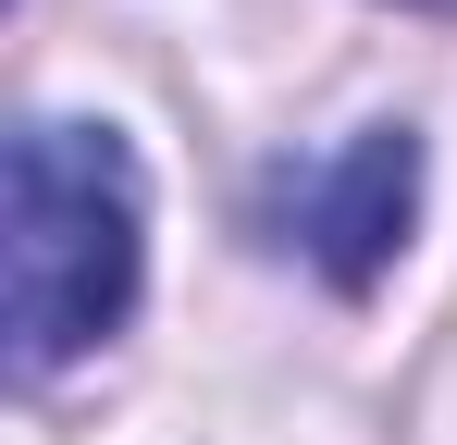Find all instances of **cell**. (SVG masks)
I'll use <instances>...</instances> for the list:
<instances>
[{
	"instance_id": "6da1fadb",
	"label": "cell",
	"mask_w": 457,
	"mask_h": 445,
	"mask_svg": "<svg viewBox=\"0 0 457 445\" xmlns=\"http://www.w3.org/2000/svg\"><path fill=\"white\" fill-rule=\"evenodd\" d=\"M149 211H137V161L99 124H25L12 137V371L87 359L124 309H137Z\"/></svg>"
},
{
	"instance_id": "7a4b0ae2",
	"label": "cell",
	"mask_w": 457,
	"mask_h": 445,
	"mask_svg": "<svg viewBox=\"0 0 457 445\" xmlns=\"http://www.w3.org/2000/svg\"><path fill=\"white\" fill-rule=\"evenodd\" d=\"M408 211H420V148L408 124H371V137H346L334 161H309L272 186V235L309 248L334 285H371L383 260L408 248Z\"/></svg>"
},
{
	"instance_id": "3957f363",
	"label": "cell",
	"mask_w": 457,
	"mask_h": 445,
	"mask_svg": "<svg viewBox=\"0 0 457 445\" xmlns=\"http://www.w3.org/2000/svg\"><path fill=\"white\" fill-rule=\"evenodd\" d=\"M420 13H457V0H420Z\"/></svg>"
}]
</instances>
